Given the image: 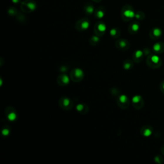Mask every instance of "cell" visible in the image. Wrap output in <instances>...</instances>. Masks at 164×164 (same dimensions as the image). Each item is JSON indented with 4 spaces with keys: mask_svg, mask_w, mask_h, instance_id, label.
I'll use <instances>...</instances> for the list:
<instances>
[{
    "mask_svg": "<svg viewBox=\"0 0 164 164\" xmlns=\"http://www.w3.org/2000/svg\"><path fill=\"white\" fill-rule=\"evenodd\" d=\"M121 14L123 19L126 21L131 20L135 16L133 8L130 5H125L123 7Z\"/></svg>",
    "mask_w": 164,
    "mask_h": 164,
    "instance_id": "6da1fadb",
    "label": "cell"
},
{
    "mask_svg": "<svg viewBox=\"0 0 164 164\" xmlns=\"http://www.w3.org/2000/svg\"><path fill=\"white\" fill-rule=\"evenodd\" d=\"M21 10L24 12L29 13L37 8V3L34 0H24L21 3Z\"/></svg>",
    "mask_w": 164,
    "mask_h": 164,
    "instance_id": "7a4b0ae2",
    "label": "cell"
},
{
    "mask_svg": "<svg viewBox=\"0 0 164 164\" xmlns=\"http://www.w3.org/2000/svg\"><path fill=\"white\" fill-rule=\"evenodd\" d=\"M90 26V21L87 18H81L78 20L76 24V29L79 31H83L88 29V28Z\"/></svg>",
    "mask_w": 164,
    "mask_h": 164,
    "instance_id": "3957f363",
    "label": "cell"
},
{
    "mask_svg": "<svg viewBox=\"0 0 164 164\" xmlns=\"http://www.w3.org/2000/svg\"><path fill=\"white\" fill-rule=\"evenodd\" d=\"M148 63L151 67H158L161 65L162 62L160 57L157 55H153L148 58Z\"/></svg>",
    "mask_w": 164,
    "mask_h": 164,
    "instance_id": "277c9868",
    "label": "cell"
},
{
    "mask_svg": "<svg viewBox=\"0 0 164 164\" xmlns=\"http://www.w3.org/2000/svg\"><path fill=\"white\" fill-rule=\"evenodd\" d=\"M106 26L103 22H98L94 26V31L96 34L99 35H102L104 34Z\"/></svg>",
    "mask_w": 164,
    "mask_h": 164,
    "instance_id": "5b68a950",
    "label": "cell"
},
{
    "mask_svg": "<svg viewBox=\"0 0 164 164\" xmlns=\"http://www.w3.org/2000/svg\"><path fill=\"white\" fill-rule=\"evenodd\" d=\"M83 11L87 15H91L94 12V6L92 3L88 2L85 4L83 6Z\"/></svg>",
    "mask_w": 164,
    "mask_h": 164,
    "instance_id": "8992f818",
    "label": "cell"
},
{
    "mask_svg": "<svg viewBox=\"0 0 164 164\" xmlns=\"http://www.w3.org/2000/svg\"><path fill=\"white\" fill-rule=\"evenodd\" d=\"M105 14V9L104 6H99L94 11V16L98 19H101Z\"/></svg>",
    "mask_w": 164,
    "mask_h": 164,
    "instance_id": "52a82bcc",
    "label": "cell"
},
{
    "mask_svg": "<svg viewBox=\"0 0 164 164\" xmlns=\"http://www.w3.org/2000/svg\"><path fill=\"white\" fill-rule=\"evenodd\" d=\"M162 34V30H160V28H153L152 30H151L150 35H151V37H152L153 39H157L161 36Z\"/></svg>",
    "mask_w": 164,
    "mask_h": 164,
    "instance_id": "ba28073f",
    "label": "cell"
},
{
    "mask_svg": "<svg viewBox=\"0 0 164 164\" xmlns=\"http://www.w3.org/2000/svg\"><path fill=\"white\" fill-rule=\"evenodd\" d=\"M71 76H72L73 80L74 81L75 78H79V80H81V78H83V72L80 69H75L73 72L71 73Z\"/></svg>",
    "mask_w": 164,
    "mask_h": 164,
    "instance_id": "9c48e42d",
    "label": "cell"
},
{
    "mask_svg": "<svg viewBox=\"0 0 164 164\" xmlns=\"http://www.w3.org/2000/svg\"><path fill=\"white\" fill-rule=\"evenodd\" d=\"M128 30H129V31L131 34H135L136 33V32L138 31V30H139V24L137 22H134L131 23L130 26L129 28H128Z\"/></svg>",
    "mask_w": 164,
    "mask_h": 164,
    "instance_id": "30bf717a",
    "label": "cell"
},
{
    "mask_svg": "<svg viewBox=\"0 0 164 164\" xmlns=\"http://www.w3.org/2000/svg\"><path fill=\"white\" fill-rule=\"evenodd\" d=\"M153 49L156 53H162L164 50V44L162 43H156L153 46Z\"/></svg>",
    "mask_w": 164,
    "mask_h": 164,
    "instance_id": "8fae6325",
    "label": "cell"
},
{
    "mask_svg": "<svg viewBox=\"0 0 164 164\" xmlns=\"http://www.w3.org/2000/svg\"><path fill=\"white\" fill-rule=\"evenodd\" d=\"M144 17H145V14L142 12H138L135 14V18L138 20H142L144 18Z\"/></svg>",
    "mask_w": 164,
    "mask_h": 164,
    "instance_id": "7c38bea8",
    "label": "cell"
},
{
    "mask_svg": "<svg viewBox=\"0 0 164 164\" xmlns=\"http://www.w3.org/2000/svg\"><path fill=\"white\" fill-rule=\"evenodd\" d=\"M118 43L120 44L119 45V47H121V48H125V47H127L128 48V45L127 44L128 43V42L127 41H124V40H121V41H119L118 42Z\"/></svg>",
    "mask_w": 164,
    "mask_h": 164,
    "instance_id": "4fadbf2b",
    "label": "cell"
},
{
    "mask_svg": "<svg viewBox=\"0 0 164 164\" xmlns=\"http://www.w3.org/2000/svg\"><path fill=\"white\" fill-rule=\"evenodd\" d=\"M9 13L11 16L16 15V14H17V10L16 9H14V7H11V8H10L9 9Z\"/></svg>",
    "mask_w": 164,
    "mask_h": 164,
    "instance_id": "5bb4252c",
    "label": "cell"
},
{
    "mask_svg": "<svg viewBox=\"0 0 164 164\" xmlns=\"http://www.w3.org/2000/svg\"><path fill=\"white\" fill-rule=\"evenodd\" d=\"M151 133H152V131H151V130L149 129V128H147V130L146 129L144 130V131L142 133V134H143L145 137H148L151 134Z\"/></svg>",
    "mask_w": 164,
    "mask_h": 164,
    "instance_id": "9a60e30c",
    "label": "cell"
},
{
    "mask_svg": "<svg viewBox=\"0 0 164 164\" xmlns=\"http://www.w3.org/2000/svg\"><path fill=\"white\" fill-rule=\"evenodd\" d=\"M70 105V101L68 99H64L62 101V105L65 106H68Z\"/></svg>",
    "mask_w": 164,
    "mask_h": 164,
    "instance_id": "2e32d148",
    "label": "cell"
},
{
    "mask_svg": "<svg viewBox=\"0 0 164 164\" xmlns=\"http://www.w3.org/2000/svg\"><path fill=\"white\" fill-rule=\"evenodd\" d=\"M119 30L118 29H116V28H114V29H112L110 31V34L112 35V36H115L116 35H117V33H119Z\"/></svg>",
    "mask_w": 164,
    "mask_h": 164,
    "instance_id": "e0dca14e",
    "label": "cell"
},
{
    "mask_svg": "<svg viewBox=\"0 0 164 164\" xmlns=\"http://www.w3.org/2000/svg\"><path fill=\"white\" fill-rule=\"evenodd\" d=\"M135 56L136 58H140V57L142 56V52L140 51H137L136 53H135Z\"/></svg>",
    "mask_w": 164,
    "mask_h": 164,
    "instance_id": "ac0fdd59",
    "label": "cell"
},
{
    "mask_svg": "<svg viewBox=\"0 0 164 164\" xmlns=\"http://www.w3.org/2000/svg\"><path fill=\"white\" fill-rule=\"evenodd\" d=\"M160 87H161L162 91L164 93V81H163L162 83H161V86H160Z\"/></svg>",
    "mask_w": 164,
    "mask_h": 164,
    "instance_id": "d6986e66",
    "label": "cell"
},
{
    "mask_svg": "<svg viewBox=\"0 0 164 164\" xmlns=\"http://www.w3.org/2000/svg\"><path fill=\"white\" fill-rule=\"evenodd\" d=\"M14 3H19L21 1V0H12Z\"/></svg>",
    "mask_w": 164,
    "mask_h": 164,
    "instance_id": "ffe728a7",
    "label": "cell"
},
{
    "mask_svg": "<svg viewBox=\"0 0 164 164\" xmlns=\"http://www.w3.org/2000/svg\"><path fill=\"white\" fill-rule=\"evenodd\" d=\"M92 1H94V2H96V3H98V2H100V1H101L102 0H92Z\"/></svg>",
    "mask_w": 164,
    "mask_h": 164,
    "instance_id": "44dd1931",
    "label": "cell"
}]
</instances>
